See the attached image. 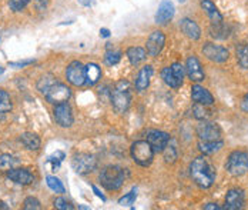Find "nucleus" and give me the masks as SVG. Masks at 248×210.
<instances>
[{"label": "nucleus", "mask_w": 248, "mask_h": 210, "mask_svg": "<svg viewBox=\"0 0 248 210\" xmlns=\"http://www.w3.org/2000/svg\"><path fill=\"white\" fill-rule=\"evenodd\" d=\"M190 176L201 189H208L216 182V169L205 156H200L190 164Z\"/></svg>", "instance_id": "1"}, {"label": "nucleus", "mask_w": 248, "mask_h": 210, "mask_svg": "<svg viewBox=\"0 0 248 210\" xmlns=\"http://www.w3.org/2000/svg\"><path fill=\"white\" fill-rule=\"evenodd\" d=\"M131 102V87L127 80H120L111 90V105L117 113H124Z\"/></svg>", "instance_id": "2"}, {"label": "nucleus", "mask_w": 248, "mask_h": 210, "mask_svg": "<svg viewBox=\"0 0 248 210\" xmlns=\"http://www.w3.org/2000/svg\"><path fill=\"white\" fill-rule=\"evenodd\" d=\"M124 182V170L119 166H107L100 173V183L107 190H119Z\"/></svg>", "instance_id": "3"}, {"label": "nucleus", "mask_w": 248, "mask_h": 210, "mask_svg": "<svg viewBox=\"0 0 248 210\" xmlns=\"http://www.w3.org/2000/svg\"><path fill=\"white\" fill-rule=\"evenodd\" d=\"M225 169L230 175L238 178L248 172V153L244 150H234L225 163Z\"/></svg>", "instance_id": "4"}, {"label": "nucleus", "mask_w": 248, "mask_h": 210, "mask_svg": "<svg viewBox=\"0 0 248 210\" xmlns=\"http://www.w3.org/2000/svg\"><path fill=\"white\" fill-rule=\"evenodd\" d=\"M131 158L137 164L146 167V166H150L153 162L154 150L147 140H139L131 145Z\"/></svg>", "instance_id": "5"}, {"label": "nucleus", "mask_w": 248, "mask_h": 210, "mask_svg": "<svg viewBox=\"0 0 248 210\" xmlns=\"http://www.w3.org/2000/svg\"><path fill=\"white\" fill-rule=\"evenodd\" d=\"M72 166L76 173L89 175L97 167V159L90 153H77L72 159Z\"/></svg>", "instance_id": "6"}, {"label": "nucleus", "mask_w": 248, "mask_h": 210, "mask_svg": "<svg viewBox=\"0 0 248 210\" xmlns=\"http://www.w3.org/2000/svg\"><path fill=\"white\" fill-rule=\"evenodd\" d=\"M72 96V90L63 84V83H54L50 86V89L46 92V99L47 102L53 105H60V103H66Z\"/></svg>", "instance_id": "7"}, {"label": "nucleus", "mask_w": 248, "mask_h": 210, "mask_svg": "<svg viewBox=\"0 0 248 210\" xmlns=\"http://www.w3.org/2000/svg\"><path fill=\"white\" fill-rule=\"evenodd\" d=\"M221 129L217 123L202 120L197 126V136L199 140L202 142H214V140H223L221 139Z\"/></svg>", "instance_id": "8"}, {"label": "nucleus", "mask_w": 248, "mask_h": 210, "mask_svg": "<svg viewBox=\"0 0 248 210\" xmlns=\"http://www.w3.org/2000/svg\"><path fill=\"white\" fill-rule=\"evenodd\" d=\"M202 53L208 60L216 62V63L227 62L228 56H230V52L225 48L220 46V45H214V43H205L202 46Z\"/></svg>", "instance_id": "9"}, {"label": "nucleus", "mask_w": 248, "mask_h": 210, "mask_svg": "<svg viewBox=\"0 0 248 210\" xmlns=\"http://www.w3.org/2000/svg\"><path fill=\"white\" fill-rule=\"evenodd\" d=\"M66 78L73 86H83L86 83V66L80 62H72L66 70Z\"/></svg>", "instance_id": "10"}, {"label": "nucleus", "mask_w": 248, "mask_h": 210, "mask_svg": "<svg viewBox=\"0 0 248 210\" xmlns=\"http://www.w3.org/2000/svg\"><path fill=\"white\" fill-rule=\"evenodd\" d=\"M147 142L150 143V146L153 147L154 153L155 152H163L167 147V145L170 143V136L166 131L150 130L147 133Z\"/></svg>", "instance_id": "11"}, {"label": "nucleus", "mask_w": 248, "mask_h": 210, "mask_svg": "<svg viewBox=\"0 0 248 210\" xmlns=\"http://www.w3.org/2000/svg\"><path fill=\"white\" fill-rule=\"evenodd\" d=\"M54 119L56 122L62 126V128H70L73 125V113H72V107L66 103H60L56 105L54 107Z\"/></svg>", "instance_id": "12"}, {"label": "nucleus", "mask_w": 248, "mask_h": 210, "mask_svg": "<svg viewBox=\"0 0 248 210\" xmlns=\"http://www.w3.org/2000/svg\"><path fill=\"white\" fill-rule=\"evenodd\" d=\"M164 45H166V36H164V33L160 32V30H155V32H153L150 34L149 40H147V50L146 52H147L149 56L155 57V56H158L161 53Z\"/></svg>", "instance_id": "13"}, {"label": "nucleus", "mask_w": 248, "mask_h": 210, "mask_svg": "<svg viewBox=\"0 0 248 210\" xmlns=\"http://www.w3.org/2000/svg\"><path fill=\"white\" fill-rule=\"evenodd\" d=\"M244 202H246L244 190H241V189H231V190H228V193H227V196H225V208H224V209H243Z\"/></svg>", "instance_id": "14"}, {"label": "nucleus", "mask_w": 248, "mask_h": 210, "mask_svg": "<svg viewBox=\"0 0 248 210\" xmlns=\"http://www.w3.org/2000/svg\"><path fill=\"white\" fill-rule=\"evenodd\" d=\"M186 72L188 75V78L191 79V81H202L205 75H204V70H202V66L200 63V60L196 56H190L187 57V62H186Z\"/></svg>", "instance_id": "15"}, {"label": "nucleus", "mask_w": 248, "mask_h": 210, "mask_svg": "<svg viewBox=\"0 0 248 210\" xmlns=\"http://www.w3.org/2000/svg\"><path fill=\"white\" fill-rule=\"evenodd\" d=\"M174 13H175V9H174L173 3L170 0H163L155 13V23L167 25L174 17Z\"/></svg>", "instance_id": "16"}, {"label": "nucleus", "mask_w": 248, "mask_h": 210, "mask_svg": "<svg viewBox=\"0 0 248 210\" xmlns=\"http://www.w3.org/2000/svg\"><path fill=\"white\" fill-rule=\"evenodd\" d=\"M191 97H193L194 103H201V105L207 106H211L214 103L213 95L207 89H204L202 86H200V84H194L191 87Z\"/></svg>", "instance_id": "17"}, {"label": "nucleus", "mask_w": 248, "mask_h": 210, "mask_svg": "<svg viewBox=\"0 0 248 210\" xmlns=\"http://www.w3.org/2000/svg\"><path fill=\"white\" fill-rule=\"evenodd\" d=\"M7 178L17 184H30L33 182V175L27 169H10L7 170Z\"/></svg>", "instance_id": "18"}, {"label": "nucleus", "mask_w": 248, "mask_h": 210, "mask_svg": "<svg viewBox=\"0 0 248 210\" xmlns=\"http://www.w3.org/2000/svg\"><path fill=\"white\" fill-rule=\"evenodd\" d=\"M201 7H202V10H205L211 25H221L223 23V15L220 13V10L217 9V6L211 0H201Z\"/></svg>", "instance_id": "19"}, {"label": "nucleus", "mask_w": 248, "mask_h": 210, "mask_svg": "<svg viewBox=\"0 0 248 210\" xmlns=\"http://www.w3.org/2000/svg\"><path fill=\"white\" fill-rule=\"evenodd\" d=\"M180 29H181V32H183L188 39H191V40H199L200 37H201V29H200V26L194 22V20H191V19H188V17H186V19L181 20Z\"/></svg>", "instance_id": "20"}, {"label": "nucleus", "mask_w": 248, "mask_h": 210, "mask_svg": "<svg viewBox=\"0 0 248 210\" xmlns=\"http://www.w3.org/2000/svg\"><path fill=\"white\" fill-rule=\"evenodd\" d=\"M153 78V67L151 66H144L140 72H139V75H137V78H136V83H134V86H136V90L137 92H144L147 87L150 86V80Z\"/></svg>", "instance_id": "21"}, {"label": "nucleus", "mask_w": 248, "mask_h": 210, "mask_svg": "<svg viewBox=\"0 0 248 210\" xmlns=\"http://www.w3.org/2000/svg\"><path fill=\"white\" fill-rule=\"evenodd\" d=\"M101 76V70H100L99 65L96 63H89L86 66V84L89 86H94L100 80Z\"/></svg>", "instance_id": "22"}, {"label": "nucleus", "mask_w": 248, "mask_h": 210, "mask_svg": "<svg viewBox=\"0 0 248 210\" xmlns=\"http://www.w3.org/2000/svg\"><path fill=\"white\" fill-rule=\"evenodd\" d=\"M223 146V140H214V142H202V140H199V149L202 155H213V153L218 152Z\"/></svg>", "instance_id": "23"}, {"label": "nucleus", "mask_w": 248, "mask_h": 210, "mask_svg": "<svg viewBox=\"0 0 248 210\" xmlns=\"http://www.w3.org/2000/svg\"><path fill=\"white\" fill-rule=\"evenodd\" d=\"M127 57H128V60H130V63L133 66H137V65H140L141 62L146 60L147 52L144 49H141V48H130L127 50Z\"/></svg>", "instance_id": "24"}, {"label": "nucleus", "mask_w": 248, "mask_h": 210, "mask_svg": "<svg viewBox=\"0 0 248 210\" xmlns=\"http://www.w3.org/2000/svg\"><path fill=\"white\" fill-rule=\"evenodd\" d=\"M20 140L29 150H37L40 147V139L34 133H23Z\"/></svg>", "instance_id": "25"}, {"label": "nucleus", "mask_w": 248, "mask_h": 210, "mask_svg": "<svg viewBox=\"0 0 248 210\" xmlns=\"http://www.w3.org/2000/svg\"><path fill=\"white\" fill-rule=\"evenodd\" d=\"M237 62L243 69H248V43H240L237 46Z\"/></svg>", "instance_id": "26"}, {"label": "nucleus", "mask_w": 248, "mask_h": 210, "mask_svg": "<svg viewBox=\"0 0 248 210\" xmlns=\"http://www.w3.org/2000/svg\"><path fill=\"white\" fill-rule=\"evenodd\" d=\"M193 116L199 120H207L211 116V112L207 109V105L196 103L193 106Z\"/></svg>", "instance_id": "27"}, {"label": "nucleus", "mask_w": 248, "mask_h": 210, "mask_svg": "<svg viewBox=\"0 0 248 210\" xmlns=\"http://www.w3.org/2000/svg\"><path fill=\"white\" fill-rule=\"evenodd\" d=\"M161 78L164 80V83L166 84H169L170 87H174V89H177V87H180V83L175 80L174 78L173 72H171V67L169 66V67H164L163 70H161Z\"/></svg>", "instance_id": "28"}, {"label": "nucleus", "mask_w": 248, "mask_h": 210, "mask_svg": "<svg viewBox=\"0 0 248 210\" xmlns=\"http://www.w3.org/2000/svg\"><path fill=\"white\" fill-rule=\"evenodd\" d=\"M12 110V99L7 92L0 89V113H6Z\"/></svg>", "instance_id": "29"}, {"label": "nucleus", "mask_w": 248, "mask_h": 210, "mask_svg": "<svg viewBox=\"0 0 248 210\" xmlns=\"http://www.w3.org/2000/svg\"><path fill=\"white\" fill-rule=\"evenodd\" d=\"M17 164V159L10 155H1L0 156V169L1 170H10Z\"/></svg>", "instance_id": "30"}, {"label": "nucleus", "mask_w": 248, "mask_h": 210, "mask_svg": "<svg viewBox=\"0 0 248 210\" xmlns=\"http://www.w3.org/2000/svg\"><path fill=\"white\" fill-rule=\"evenodd\" d=\"M171 72H173V75H174V78H175V80L180 83V86L183 84V80H184V75H186V69L183 67V65L181 63H173L171 66Z\"/></svg>", "instance_id": "31"}, {"label": "nucleus", "mask_w": 248, "mask_h": 210, "mask_svg": "<svg viewBox=\"0 0 248 210\" xmlns=\"http://www.w3.org/2000/svg\"><path fill=\"white\" fill-rule=\"evenodd\" d=\"M46 182H47V186H49L53 192H56V193H64V186H63V183L57 178L47 176L46 178Z\"/></svg>", "instance_id": "32"}, {"label": "nucleus", "mask_w": 248, "mask_h": 210, "mask_svg": "<svg viewBox=\"0 0 248 210\" xmlns=\"http://www.w3.org/2000/svg\"><path fill=\"white\" fill-rule=\"evenodd\" d=\"M56 83V80L53 79V76H50V75H47V76H43L42 79L39 80V83H37V89L42 92V93H45L46 95V92L50 89V86L51 84H54Z\"/></svg>", "instance_id": "33"}, {"label": "nucleus", "mask_w": 248, "mask_h": 210, "mask_svg": "<svg viewBox=\"0 0 248 210\" xmlns=\"http://www.w3.org/2000/svg\"><path fill=\"white\" fill-rule=\"evenodd\" d=\"M120 59H122V53L119 52V50H108V52L106 53V57H104V60H106V63L108 66L117 65L120 62Z\"/></svg>", "instance_id": "34"}, {"label": "nucleus", "mask_w": 248, "mask_h": 210, "mask_svg": "<svg viewBox=\"0 0 248 210\" xmlns=\"http://www.w3.org/2000/svg\"><path fill=\"white\" fill-rule=\"evenodd\" d=\"M54 208L56 209H60V210H72L75 209V206L70 203V202H67L66 199H63V197H57L56 200H54Z\"/></svg>", "instance_id": "35"}, {"label": "nucleus", "mask_w": 248, "mask_h": 210, "mask_svg": "<svg viewBox=\"0 0 248 210\" xmlns=\"http://www.w3.org/2000/svg\"><path fill=\"white\" fill-rule=\"evenodd\" d=\"M136 189H133L130 193H127L124 197H122L120 200H119V205H122V206H131L133 203H134V200H136Z\"/></svg>", "instance_id": "36"}, {"label": "nucleus", "mask_w": 248, "mask_h": 210, "mask_svg": "<svg viewBox=\"0 0 248 210\" xmlns=\"http://www.w3.org/2000/svg\"><path fill=\"white\" fill-rule=\"evenodd\" d=\"M40 208H42L40 202L36 197H27L23 203V209L25 210H39Z\"/></svg>", "instance_id": "37"}, {"label": "nucleus", "mask_w": 248, "mask_h": 210, "mask_svg": "<svg viewBox=\"0 0 248 210\" xmlns=\"http://www.w3.org/2000/svg\"><path fill=\"white\" fill-rule=\"evenodd\" d=\"M29 1L30 0H10L9 4H10V9L13 12H22L26 6L29 4Z\"/></svg>", "instance_id": "38"}, {"label": "nucleus", "mask_w": 248, "mask_h": 210, "mask_svg": "<svg viewBox=\"0 0 248 210\" xmlns=\"http://www.w3.org/2000/svg\"><path fill=\"white\" fill-rule=\"evenodd\" d=\"M163 152H164V159H166L167 163H174V162H175V159H177V152H175V147H174V146H169V145H167V147H166Z\"/></svg>", "instance_id": "39"}, {"label": "nucleus", "mask_w": 248, "mask_h": 210, "mask_svg": "<svg viewBox=\"0 0 248 210\" xmlns=\"http://www.w3.org/2000/svg\"><path fill=\"white\" fill-rule=\"evenodd\" d=\"M34 4H36V9L42 12V10H46V7L49 6V0H36Z\"/></svg>", "instance_id": "40"}, {"label": "nucleus", "mask_w": 248, "mask_h": 210, "mask_svg": "<svg viewBox=\"0 0 248 210\" xmlns=\"http://www.w3.org/2000/svg\"><path fill=\"white\" fill-rule=\"evenodd\" d=\"M33 63V60H26V62H15V63H10V66H16V67H23L26 65H30Z\"/></svg>", "instance_id": "41"}, {"label": "nucleus", "mask_w": 248, "mask_h": 210, "mask_svg": "<svg viewBox=\"0 0 248 210\" xmlns=\"http://www.w3.org/2000/svg\"><path fill=\"white\" fill-rule=\"evenodd\" d=\"M204 209L205 210H221V208H220L217 203H208V205H205V206H204Z\"/></svg>", "instance_id": "42"}, {"label": "nucleus", "mask_w": 248, "mask_h": 210, "mask_svg": "<svg viewBox=\"0 0 248 210\" xmlns=\"http://www.w3.org/2000/svg\"><path fill=\"white\" fill-rule=\"evenodd\" d=\"M241 109L248 113V93L244 96V99H243V102H241Z\"/></svg>", "instance_id": "43"}, {"label": "nucleus", "mask_w": 248, "mask_h": 210, "mask_svg": "<svg viewBox=\"0 0 248 210\" xmlns=\"http://www.w3.org/2000/svg\"><path fill=\"white\" fill-rule=\"evenodd\" d=\"M92 187H93V190H94V193H96V196H97V197H100L101 200H106V197L100 193V190L96 187V186H92Z\"/></svg>", "instance_id": "44"}, {"label": "nucleus", "mask_w": 248, "mask_h": 210, "mask_svg": "<svg viewBox=\"0 0 248 210\" xmlns=\"http://www.w3.org/2000/svg\"><path fill=\"white\" fill-rule=\"evenodd\" d=\"M93 1H94V0H78V3L83 4V6H92Z\"/></svg>", "instance_id": "45"}, {"label": "nucleus", "mask_w": 248, "mask_h": 210, "mask_svg": "<svg viewBox=\"0 0 248 210\" xmlns=\"http://www.w3.org/2000/svg\"><path fill=\"white\" fill-rule=\"evenodd\" d=\"M100 34H101L103 37H108V36H110V32H108L107 29H101V30H100Z\"/></svg>", "instance_id": "46"}, {"label": "nucleus", "mask_w": 248, "mask_h": 210, "mask_svg": "<svg viewBox=\"0 0 248 210\" xmlns=\"http://www.w3.org/2000/svg\"><path fill=\"white\" fill-rule=\"evenodd\" d=\"M3 72H4V67H1V66H0V75H1Z\"/></svg>", "instance_id": "47"}, {"label": "nucleus", "mask_w": 248, "mask_h": 210, "mask_svg": "<svg viewBox=\"0 0 248 210\" xmlns=\"http://www.w3.org/2000/svg\"><path fill=\"white\" fill-rule=\"evenodd\" d=\"M178 1H180V3H184V1H186V0H178Z\"/></svg>", "instance_id": "48"}]
</instances>
